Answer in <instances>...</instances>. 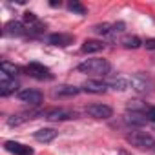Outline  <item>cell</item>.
Wrapping results in <instances>:
<instances>
[{
  "instance_id": "7c38bea8",
  "label": "cell",
  "mask_w": 155,
  "mask_h": 155,
  "mask_svg": "<svg viewBox=\"0 0 155 155\" xmlns=\"http://www.w3.org/2000/svg\"><path fill=\"white\" fill-rule=\"evenodd\" d=\"M4 148L9 153H13V155H33L35 153L33 148H29V146H26L22 142H17V140H6L4 142Z\"/></svg>"
},
{
  "instance_id": "e0dca14e",
  "label": "cell",
  "mask_w": 155,
  "mask_h": 155,
  "mask_svg": "<svg viewBox=\"0 0 155 155\" xmlns=\"http://www.w3.org/2000/svg\"><path fill=\"white\" fill-rule=\"evenodd\" d=\"M57 135H58V131H55L53 128H40V130H37L33 133V137L38 142H51V140L57 139Z\"/></svg>"
},
{
  "instance_id": "3957f363",
  "label": "cell",
  "mask_w": 155,
  "mask_h": 155,
  "mask_svg": "<svg viewBox=\"0 0 155 155\" xmlns=\"http://www.w3.org/2000/svg\"><path fill=\"white\" fill-rule=\"evenodd\" d=\"M126 140L135 146V148H153L155 144V139L151 133L148 131H142V130H135V131H130L126 135Z\"/></svg>"
},
{
  "instance_id": "44dd1931",
  "label": "cell",
  "mask_w": 155,
  "mask_h": 155,
  "mask_svg": "<svg viewBox=\"0 0 155 155\" xmlns=\"http://www.w3.org/2000/svg\"><path fill=\"white\" fill-rule=\"evenodd\" d=\"M148 110H150V106L146 102H142V101H130L126 104V111H131V113H142V115H146Z\"/></svg>"
},
{
  "instance_id": "d4e9b609",
  "label": "cell",
  "mask_w": 155,
  "mask_h": 155,
  "mask_svg": "<svg viewBox=\"0 0 155 155\" xmlns=\"http://www.w3.org/2000/svg\"><path fill=\"white\" fill-rule=\"evenodd\" d=\"M142 46H144L148 51H155V38H146Z\"/></svg>"
},
{
  "instance_id": "6da1fadb",
  "label": "cell",
  "mask_w": 155,
  "mask_h": 155,
  "mask_svg": "<svg viewBox=\"0 0 155 155\" xmlns=\"http://www.w3.org/2000/svg\"><path fill=\"white\" fill-rule=\"evenodd\" d=\"M77 71L93 75V77H106V75H110L111 66L106 58H86L84 62L77 66Z\"/></svg>"
},
{
  "instance_id": "ba28073f",
  "label": "cell",
  "mask_w": 155,
  "mask_h": 155,
  "mask_svg": "<svg viewBox=\"0 0 155 155\" xmlns=\"http://www.w3.org/2000/svg\"><path fill=\"white\" fill-rule=\"evenodd\" d=\"M44 111H46V110H31V111H22V113L11 115V117L8 119V124H9V126H20V124H24V122H28V120H31V119H37L38 115L44 117Z\"/></svg>"
},
{
  "instance_id": "cb8c5ba5",
  "label": "cell",
  "mask_w": 155,
  "mask_h": 155,
  "mask_svg": "<svg viewBox=\"0 0 155 155\" xmlns=\"http://www.w3.org/2000/svg\"><path fill=\"white\" fill-rule=\"evenodd\" d=\"M24 20H26L29 26H35V24L38 22L37 15H35V13H31V11H26V13H24Z\"/></svg>"
},
{
  "instance_id": "8fae6325",
  "label": "cell",
  "mask_w": 155,
  "mask_h": 155,
  "mask_svg": "<svg viewBox=\"0 0 155 155\" xmlns=\"http://www.w3.org/2000/svg\"><path fill=\"white\" fill-rule=\"evenodd\" d=\"M82 90L81 88H77V86H69V84H62V86H57L53 88L51 95L55 99H66V97H77Z\"/></svg>"
},
{
  "instance_id": "2e32d148",
  "label": "cell",
  "mask_w": 155,
  "mask_h": 155,
  "mask_svg": "<svg viewBox=\"0 0 155 155\" xmlns=\"http://www.w3.org/2000/svg\"><path fill=\"white\" fill-rule=\"evenodd\" d=\"M106 86L111 88V90H115V91H126V90L130 88V81L124 79V77H120V75H117V77H111V79H108Z\"/></svg>"
},
{
  "instance_id": "5b68a950",
  "label": "cell",
  "mask_w": 155,
  "mask_h": 155,
  "mask_svg": "<svg viewBox=\"0 0 155 155\" xmlns=\"http://www.w3.org/2000/svg\"><path fill=\"white\" fill-rule=\"evenodd\" d=\"M84 113L93 117V119H110L113 117V110L111 106L108 104H101V102H95V104H88L84 108Z\"/></svg>"
},
{
  "instance_id": "4fadbf2b",
  "label": "cell",
  "mask_w": 155,
  "mask_h": 155,
  "mask_svg": "<svg viewBox=\"0 0 155 155\" xmlns=\"http://www.w3.org/2000/svg\"><path fill=\"white\" fill-rule=\"evenodd\" d=\"M81 90H82V91H88V93L101 95V93H106L108 86H106V82H102V81H99V79H90V81H86V82L82 84Z\"/></svg>"
},
{
  "instance_id": "52a82bcc",
  "label": "cell",
  "mask_w": 155,
  "mask_h": 155,
  "mask_svg": "<svg viewBox=\"0 0 155 155\" xmlns=\"http://www.w3.org/2000/svg\"><path fill=\"white\" fill-rule=\"evenodd\" d=\"M17 97H18L20 102H26V104H29V106H38V104L42 102V99H44L42 91H38V90H31V88L20 90Z\"/></svg>"
},
{
  "instance_id": "30bf717a",
  "label": "cell",
  "mask_w": 155,
  "mask_h": 155,
  "mask_svg": "<svg viewBox=\"0 0 155 155\" xmlns=\"http://www.w3.org/2000/svg\"><path fill=\"white\" fill-rule=\"evenodd\" d=\"M122 122H124L126 126H130V128H142V126H146L150 120H148V117L142 115V113H131V111H126V113L122 115Z\"/></svg>"
},
{
  "instance_id": "f1b7e54d",
  "label": "cell",
  "mask_w": 155,
  "mask_h": 155,
  "mask_svg": "<svg viewBox=\"0 0 155 155\" xmlns=\"http://www.w3.org/2000/svg\"><path fill=\"white\" fill-rule=\"evenodd\" d=\"M151 150H153V151H155V144H153V148H151Z\"/></svg>"
},
{
  "instance_id": "ac0fdd59",
  "label": "cell",
  "mask_w": 155,
  "mask_h": 155,
  "mask_svg": "<svg viewBox=\"0 0 155 155\" xmlns=\"http://www.w3.org/2000/svg\"><path fill=\"white\" fill-rule=\"evenodd\" d=\"M93 31H95L97 35L106 37V38H113V37H115V28H113V24H110V22H102V24L93 26Z\"/></svg>"
},
{
  "instance_id": "8992f818",
  "label": "cell",
  "mask_w": 155,
  "mask_h": 155,
  "mask_svg": "<svg viewBox=\"0 0 155 155\" xmlns=\"http://www.w3.org/2000/svg\"><path fill=\"white\" fill-rule=\"evenodd\" d=\"M26 71H28V75H31L33 79H38V81H49L53 77L49 68L44 64H38V62H29L26 66Z\"/></svg>"
},
{
  "instance_id": "484cf974",
  "label": "cell",
  "mask_w": 155,
  "mask_h": 155,
  "mask_svg": "<svg viewBox=\"0 0 155 155\" xmlns=\"http://www.w3.org/2000/svg\"><path fill=\"white\" fill-rule=\"evenodd\" d=\"M146 117H148V120H150V122H153V124H155V108H153V106H150V110H148Z\"/></svg>"
},
{
  "instance_id": "277c9868",
  "label": "cell",
  "mask_w": 155,
  "mask_h": 155,
  "mask_svg": "<svg viewBox=\"0 0 155 155\" xmlns=\"http://www.w3.org/2000/svg\"><path fill=\"white\" fill-rule=\"evenodd\" d=\"M44 119L49 122H62V120H71L77 119V111L68 110V108H49L44 111Z\"/></svg>"
},
{
  "instance_id": "7402d4cb",
  "label": "cell",
  "mask_w": 155,
  "mask_h": 155,
  "mask_svg": "<svg viewBox=\"0 0 155 155\" xmlns=\"http://www.w3.org/2000/svg\"><path fill=\"white\" fill-rule=\"evenodd\" d=\"M0 68H2V71L4 73H8L9 77H15V75H18V66H15V64H11V62H8V60H2L0 62Z\"/></svg>"
},
{
  "instance_id": "5bb4252c",
  "label": "cell",
  "mask_w": 155,
  "mask_h": 155,
  "mask_svg": "<svg viewBox=\"0 0 155 155\" xmlns=\"http://www.w3.org/2000/svg\"><path fill=\"white\" fill-rule=\"evenodd\" d=\"M48 42L51 46H57V48H68L69 44H73V35H68V33H51L48 37Z\"/></svg>"
},
{
  "instance_id": "83f0119b",
  "label": "cell",
  "mask_w": 155,
  "mask_h": 155,
  "mask_svg": "<svg viewBox=\"0 0 155 155\" xmlns=\"http://www.w3.org/2000/svg\"><path fill=\"white\" fill-rule=\"evenodd\" d=\"M119 155H131L130 151H126V150H119Z\"/></svg>"
},
{
  "instance_id": "d6986e66",
  "label": "cell",
  "mask_w": 155,
  "mask_h": 155,
  "mask_svg": "<svg viewBox=\"0 0 155 155\" xmlns=\"http://www.w3.org/2000/svg\"><path fill=\"white\" fill-rule=\"evenodd\" d=\"M120 44H122V48H126V49H139L144 42H142L137 35H126V37H122Z\"/></svg>"
},
{
  "instance_id": "603a6c76",
  "label": "cell",
  "mask_w": 155,
  "mask_h": 155,
  "mask_svg": "<svg viewBox=\"0 0 155 155\" xmlns=\"http://www.w3.org/2000/svg\"><path fill=\"white\" fill-rule=\"evenodd\" d=\"M68 9L77 13V15H86V8L81 4V2H77V0H71V2H68Z\"/></svg>"
},
{
  "instance_id": "4316f807",
  "label": "cell",
  "mask_w": 155,
  "mask_h": 155,
  "mask_svg": "<svg viewBox=\"0 0 155 155\" xmlns=\"http://www.w3.org/2000/svg\"><path fill=\"white\" fill-rule=\"evenodd\" d=\"M49 6H51V8H58V6H60V2H57V0H53V2H49Z\"/></svg>"
},
{
  "instance_id": "9c48e42d",
  "label": "cell",
  "mask_w": 155,
  "mask_h": 155,
  "mask_svg": "<svg viewBox=\"0 0 155 155\" xmlns=\"http://www.w3.org/2000/svg\"><path fill=\"white\" fill-rule=\"evenodd\" d=\"M17 88H18V84L15 81V77H9L4 71L0 73V95H2V97H9V95H13L17 91Z\"/></svg>"
},
{
  "instance_id": "9a60e30c",
  "label": "cell",
  "mask_w": 155,
  "mask_h": 155,
  "mask_svg": "<svg viewBox=\"0 0 155 155\" xmlns=\"http://www.w3.org/2000/svg\"><path fill=\"white\" fill-rule=\"evenodd\" d=\"M26 33V28L20 20H9L4 26V37H22Z\"/></svg>"
},
{
  "instance_id": "ffe728a7",
  "label": "cell",
  "mask_w": 155,
  "mask_h": 155,
  "mask_svg": "<svg viewBox=\"0 0 155 155\" xmlns=\"http://www.w3.org/2000/svg\"><path fill=\"white\" fill-rule=\"evenodd\" d=\"M106 48V44L102 40H86L82 44V53H99Z\"/></svg>"
},
{
  "instance_id": "7a4b0ae2",
  "label": "cell",
  "mask_w": 155,
  "mask_h": 155,
  "mask_svg": "<svg viewBox=\"0 0 155 155\" xmlns=\"http://www.w3.org/2000/svg\"><path fill=\"white\" fill-rule=\"evenodd\" d=\"M130 86L131 90H135L139 95H148L155 90V82L150 79L148 75L144 73H135L131 75V79H130Z\"/></svg>"
}]
</instances>
